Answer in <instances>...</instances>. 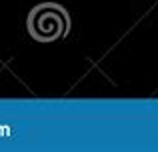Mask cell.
I'll list each match as a JSON object with an SVG mask.
<instances>
[{
    "instance_id": "cell-1",
    "label": "cell",
    "mask_w": 158,
    "mask_h": 152,
    "mask_svg": "<svg viewBox=\"0 0 158 152\" xmlns=\"http://www.w3.org/2000/svg\"><path fill=\"white\" fill-rule=\"evenodd\" d=\"M64 28H66V18L58 8L42 6L36 8L34 14L30 16V30L40 40L58 38V36H62Z\"/></svg>"
}]
</instances>
